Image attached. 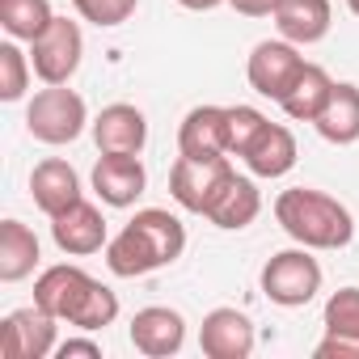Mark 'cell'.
<instances>
[{
    "label": "cell",
    "instance_id": "1",
    "mask_svg": "<svg viewBox=\"0 0 359 359\" xmlns=\"http://www.w3.org/2000/svg\"><path fill=\"white\" fill-rule=\"evenodd\" d=\"M187 250V224L165 208H144L135 212L131 224H123L110 245H106V266L118 279H140L152 275L169 262H177Z\"/></svg>",
    "mask_w": 359,
    "mask_h": 359
},
{
    "label": "cell",
    "instance_id": "2",
    "mask_svg": "<svg viewBox=\"0 0 359 359\" xmlns=\"http://www.w3.org/2000/svg\"><path fill=\"white\" fill-rule=\"evenodd\" d=\"M275 220L283 224V233L296 245H309V250H342L355 237V216L346 212V203H338L334 195L313 191V187L279 191Z\"/></svg>",
    "mask_w": 359,
    "mask_h": 359
},
{
    "label": "cell",
    "instance_id": "3",
    "mask_svg": "<svg viewBox=\"0 0 359 359\" xmlns=\"http://www.w3.org/2000/svg\"><path fill=\"white\" fill-rule=\"evenodd\" d=\"M89 127V106L76 89L68 85H47L30 97L26 106V131L39 140V144H51V148H64L72 140H81V131Z\"/></svg>",
    "mask_w": 359,
    "mask_h": 359
},
{
    "label": "cell",
    "instance_id": "4",
    "mask_svg": "<svg viewBox=\"0 0 359 359\" xmlns=\"http://www.w3.org/2000/svg\"><path fill=\"white\" fill-rule=\"evenodd\" d=\"M321 262L313 258L309 245L300 250H279L266 258L258 283H262V296L279 309H304L317 292H321Z\"/></svg>",
    "mask_w": 359,
    "mask_h": 359
},
{
    "label": "cell",
    "instance_id": "5",
    "mask_svg": "<svg viewBox=\"0 0 359 359\" xmlns=\"http://www.w3.org/2000/svg\"><path fill=\"white\" fill-rule=\"evenodd\" d=\"M229 173H233V156H177L169 169V195L182 212L208 216Z\"/></svg>",
    "mask_w": 359,
    "mask_h": 359
},
{
    "label": "cell",
    "instance_id": "6",
    "mask_svg": "<svg viewBox=\"0 0 359 359\" xmlns=\"http://www.w3.org/2000/svg\"><path fill=\"white\" fill-rule=\"evenodd\" d=\"M85 60V34L72 18H55L34 43H30V64L43 85H68Z\"/></svg>",
    "mask_w": 359,
    "mask_h": 359
},
{
    "label": "cell",
    "instance_id": "7",
    "mask_svg": "<svg viewBox=\"0 0 359 359\" xmlns=\"http://www.w3.org/2000/svg\"><path fill=\"white\" fill-rule=\"evenodd\" d=\"M55 330H60V321L47 309H39V304L18 309L0 321V355L5 359H47L60 346Z\"/></svg>",
    "mask_w": 359,
    "mask_h": 359
},
{
    "label": "cell",
    "instance_id": "8",
    "mask_svg": "<svg viewBox=\"0 0 359 359\" xmlns=\"http://www.w3.org/2000/svg\"><path fill=\"white\" fill-rule=\"evenodd\" d=\"M300 68H304V55H300L296 43H287V39H266V43H258V47L250 51L245 76H250V89H254V93L279 102V97L292 89V81L300 76Z\"/></svg>",
    "mask_w": 359,
    "mask_h": 359
},
{
    "label": "cell",
    "instance_id": "9",
    "mask_svg": "<svg viewBox=\"0 0 359 359\" xmlns=\"http://www.w3.org/2000/svg\"><path fill=\"white\" fill-rule=\"evenodd\" d=\"M254 346H258L254 321H250V313H241L233 304L212 309L199 325V351L208 359H250Z\"/></svg>",
    "mask_w": 359,
    "mask_h": 359
},
{
    "label": "cell",
    "instance_id": "10",
    "mask_svg": "<svg viewBox=\"0 0 359 359\" xmlns=\"http://www.w3.org/2000/svg\"><path fill=\"white\" fill-rule=\"evenodd\" d=\"M127 334H131V346L140 355L169 359V355H177L187 346V317L177 309H169V304H148V309H140L131 317Z\"/></svg>",
    "mask_w": 359,
    "mask_h": 359
},
{
    "label": "cell",
    "instance_id": "11",
    "mask_svg": "<svg viewBox=\"0 0 359 359\" xmlns=\"http://www.w3.org/2000/svg\"><path fill=\"white\" fill-rule=\"evenodd\" d=\"M325 338L313 346L317 359H359V287H338L321 313Z\"/></svg>",
    "mask_w": 359,
    "mask_h": 359
},
{
    "label": "cell",
    "instance_id": "12",
    "mask_svg": "<svg viewBox=\"0 0 359 359\" xmlns=\"http://www.w3.org/2000/svg\"><path fill=\"white\" fill-rule=\"evenodd\" d=\"M93 283H97V279H93L89 271H81L76 262L47 266V271L34 279V304L47 309L55 321H68V325H72V317H76V309L85 304V296H89Z\"/></svg>",
    "mask_w": 359,
    "mask_h": 359
},
{
    "label": "cell",
    "instance_id": "13",
    "mask_svg": "<svg viewBox=\"0 0 359 359\" xmlns=\"http://www.w3.org/2000/svg\"><path fill=\"white\" fill-rule=\"evenodd\" d=\"M89 177H93V195L106 208H131L148 187V173L135 152H102Z\"/></svg>",
    "mask_w": 359,
    "mask_h": 359
},
{
    "label": "cell",
    "instance_id": "14",
    "mask_svg": "<svg viewBox=\"0 0 359 359\" xmlns=\"http://www.w3.org/2000/svg\"><path fill=\"white\" fill-rule=\"evenodd\" d=\"M51 241H55L60 254H68V258H89V254H97V250L110 245V233H106L102 212H97L93 203L76 199L68 212L51 216Z\"/></svg>",
    "mask_w": 359,
    "mask_h": 359
},
{
    "label": "cell",
    "instance_id": "15",
    "mask_svg": "<svg viewBox=\"0 0 359 359\" xmlns=\"http://www.w3.org/2000/svg\"><path fill=\"white\" fill-rule=\"evenodd\" d=\"M93 127V144L97 152H144L148 144V118L144 110H135L131 102H114V106H102V114L89 123Z\"/></svg>",
    "mask_w": 359,
    "mask_h": 359
},
{
    "label": "cell",
    "instance_id": "16",
    "mask_svg": "<svg viewBox=\"0 0 359 359\" xmlns=\"http://www.w3.org/2000/svg\"><path fill=\"white\" fill-rule=\"evenodd\" d=\"M258 212H262V191H258V182L233 169V173L224 177V187L216 191L212 208H208V220H212L216 229L241 233V229H250V224L258 220Z\"/></svg>",
    "mask_w": 359,
    "mask_h": 359
},
{
    "label": "cell",
    "instance_id": "17",
    "mask_svg": "<svg viewBox=\"0 0 359 359\" xmlns=\"http://www.w3.org/2000/svg\"><path fill=\"white\" fill-rule=\"evenodd\" d=\"M30 195H34V208L51 220V216L68 212L76 199H85V195H81V173H76L68 161L47 156V161H39L34 173H30Z\"/></svg>",
    "mask_w": 359,
    "mask_h": 359
},
{
    "label": "cell",
    "instance_id": "18",
    "mask_svg": "<svg viewBox=\"0 0 359 359\" xmlns=\"http://www.w3.org/2000/svg\"><path fill=\"white\" fill-rule=\"evenodd\" d=\"M182 156H229V106H195L177 127Z\"/></svg>",
    "mask_w": 359,
    "mask_h": 359
},
{
    "label": "cell",
    "instance_id": "19",
    "mask_svg": "<svg viewBox=\"0 0 359 359\" xmlns=\"http://www.w3.org/2000/svg\"><path fill=\"white\" fill-rule=\"evenodd\" d=\"M334 26V9L330 0H279L275 9V30L279 39L296 43V47H313L330 34Z\"/></svg>",
    "mask_w": 359,
    "mask_h": 359
},
{
    "label": "cell",
    "instance_id": "20",
    "mask_svg": "<svg viewBox=\"0 0 359 359\" xmlns=\"http://www.w3.org/2000/svg\"><path fill=\"white\" fill-rule=\"evenodd\" d=\"M296 156H300L296 135H292L283 123H266V127H262V135L250 144V152H245L241 161L250 165V173H254V177H266V182H275V177L292 173Z\"/></svg>",
    "mask_w": 359,
    "mask_h": 359
},
{
    "label": "cell",
    "instance_id": "21",
    "mask_svg": "<svg viewBox=\"0 0 359 359\" xmlns=\"http://www.w3.org/2000/svg\"><path fill=\"white\" fill-rule=\"evenodd\" d=\"M313 127H317V135H321L325 144H338V148L355 144V140H359V85L334 81V93H330V102L321 106V114H317Z\"/></svg>",
    "mask_w": 359,
    "mask_h": 359
},
{
    "label": "cell",
    "instance_id": "22",
    "mask_svg": "<svg viewBox=\"0 0 359 359\" xmlns=\"http://www.w3.org/2000/svg\"><path fill=\"white\" fill-rule=\"evenodd\" d=\"M330 93H334V76H330L321 64H304L300 76L292 81V89L279 97V106H283V114L296 118V123H317V114H321V106L330 102Z\"/></svg>",
    "mask_w": 359,
    "mask_h": 359
},
{
    "label": "cell",
    "instance_id": "23",
    "mask_svg": "<svg viewBox=\"0 0 359 359\" xmlns=\"http://www.w3.org/2000/svg\"><path fill=\"white\" fill-rule=\"evenodd\" d=\"M39 258H43V250H39V237L30 224H22V220L0 224V279L22 283L26 275H34Z\"/></svg>",
    "mask_w": 359,
    "mask_h": 359
},
{
    "label": "cell",
    "instance_id": "24",
    "mask_svg": "<svg viewBox=\"0 0 359 359\" xmlns=\"http://www.w3.org/2000/svg\"><path fill=\"white\" fill-rule=\"evenodd\" d=\"M51 22V0H0V26L18 43H34Z\"/></svg>",
    "mask_w": 359,
    "mask_h": 359
},
{
    "label": "cell",
    "instance_id": "25",
    "mask_svg": "<svg viewBox=\"0 0 359 359\" xmlns=\"http://www.w3.org/2000/svg\"><path fill=\"white\" fill-rule=\"evenodd\" d=\"M34 64L18 43H0V102H22L30 89Z\"/></svg>",
    "mask_w": 359,
    "mask_h": 359
},
{
    "label": "cell",
    "instance_id": "26",
    "mask_svg": "<svg viewBox=\"0 0 359 359\" xmlns=\"http://www.w3.org/2000/svg\"><path fill=\"white\" fill-rule=\"evenodd\" d=\"M118 321V292L114 287H106L102 279L89 287V296H85V304L76 309V317H72V325L76 330H85V334H97V330H106V325H114Z\"/></svg>",
    "mask_w": 359,
    "mask_h": 359
},
{
    "label": "cell",
    "instance_id": "27",
    "mask_svg": "<svg viewBox=\"0 0 359 359\" xmlns=\"http://www.w3.org/2000/svg\"><path fill=\"white\" fill-rule=\"evenodd\" d=\"M271 118L258 106H229V156H245Z\"/></svg>",
    "mask_w": 359,
    "mask_h": 359
},
{
    "label": "cell",
    "instance_id": "28",
    "mask_svg": "<svg viewBox=\"0 0 359 359\" xmlns=\"http://www.w3.org/2000/svg\"><path fill=\"white\" fill-rule=\"evenodd\" d=\"M72 5H76V13H81L85 22H93L97 30H114V26H123V22L135 13L140 0H72Z\"/></svg>",
    "mask_w": 359,
    "mask_h": 359
},
{
    "label": "cell",
    "instance_id": "29",
    "mask_svg": "<svg viewBox=\"0 0 359 359\" xmlns=\"http://www.w3.org/2000/svg\"><path fill=\"white\" fill-rule=\"evenodd\" d=\"M55 355H60V359H76V355H85V359H102V342H93V338H68V342L55 346Z\"/></svg>",
    "mask_w": 359,
    "mask_h": 359
},
{
    "label": "cell",
    "instance_id": "30",
    "mask_svg": "<svg viewBox=\"0 0 359 359\" xmlns=\"http://www.w3.org/2000/svg\"><path fill=\"white\" fill-rule=\"evenodd\" d=\"M229 5H233L241 18H275L279 0H229Z\"/></svg>",
    "mask_w": 359,
    "mask_h": 359
},
{
    "label": "cell",
    "instance_id": "31",
    "mask_svg": "<svg viewBox=\"0 0 359 359\" xmlns=\"http://www.w3.org/2000/svg\"><path fill=\"white\" fill-rule=\"evenodd\" d=\"M182 9H191V13H212V9H220V5H229V0H177Z\"/></svg>",
    "mask_w": 359,
    "mask_h": 359
},
{
    "label": "cell",
    "instance_id": "32",
    "mask_svg": "<svg viewBox=\"0 0 359 359\" xmlns=\"http://www.w3.org/2000/svg\"><path fill=\"white\" fill-rule=\"evenodd\" d=\"M346 9H351V13H355V18H359V0H346Z\"/></svg>",
    "mask_w": 359,
    "mask_h": 359
}]
</instances>
